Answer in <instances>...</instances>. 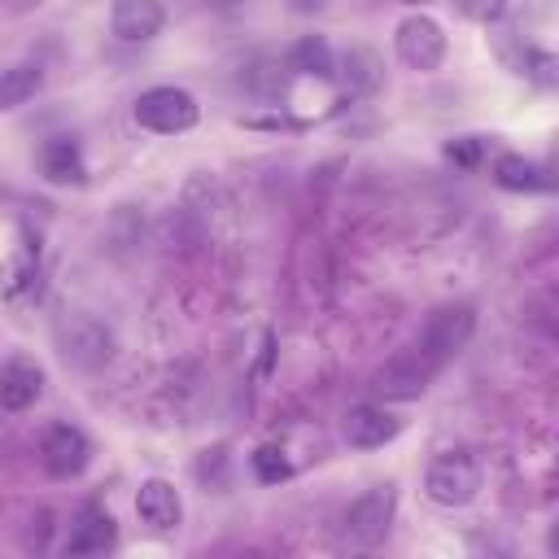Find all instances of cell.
<instances>
[{
    "label": "cell",
    "instance_id": "cell-1",
    "mask_svg": "<svg viewBox=\"0 0 559 559\" xmlns=\"http://www.w3.org/2000/svg\"><path fill=\"white\" fill-rule=\"evenodd\" d=\"M480 489V459L472 450H445L424 472V493L437 507H467Z\"/></svg>",
    "mask_w": 559,
    "mask_h": 559
},
{
    "label": "cell",
    "instance_id": "cell-2",
    "mask_svg": "<svg viewBox=\"0 0 559 559\" xmlns=\"http://www.w3.org/2000/svg\"><path fill=\"white\" fill-rule=\"evenodd\" d=\"M437 371H441V362H437L419 341H411V345H402V349L376 371L371 389H376L380 397H389V402H411V397H419V393L432 384Z\"/></svg>",
    "mask_w": 559,
    "mask_h": 559
},
{
    "label": "cell",
    "instance_id": "cell-3",
    "mask_svg": "<svg viewBox=\"0 0 559 559\" xmlns=\"http://www.w3.org/2000/svg\"><path fill=\"white\" fill-rule=\"evenodd\" d=\"M57 345H61V358L70 367H79V371L105 367L114 358V349H118L114 332L96 314H70V319H61L57 323Z\"/></svg>",
    "mask_w": 559,
    "mask_h": 559
},
{
    "label": "cell",
    "instance_id": "cell-4",
    "mask_svg": "<svg viewBox=\"0 0 559 559\" xmlns=\"http://www.w3.org/2000/svg\"><path fill=\"white\" fill-rule=\"evenodd\" d=\"M135 122L157 135H179L197 122V100L183 87H148L135 96Z\"/></svg>",
    "mask_w": 559,
    "mask_h": 559
},
{
    "label": "cell",
    "instance_id": "cell-5",
    "mask_svg": "<svg viewBox=\"0 0 559 559\" xmlns=\"http://www.w3.org/2000/svg\"><path fill=\"white\" fill-rule=\"evenodd\" d=\"M389 520H393V489L376 485V489H367L362 498L349 502V511H345V542L358 546V550H371V546L384 542Z\"/></svg>",
    "mask_w": 559,
    "mask_h": 559
},
{
    "label": "cell",
    "instance_id": "cell-6",
    "mask_svg": "<svg viewBox=\"0 0 559 559\" xmlns=\"http://www.w3.org/2000/svg\"><path fill=\"white\" fill-rule=\"evenodd\" d=\"M393 48H397L402 66H411V70H419V74H428V70H437V66L445 61V31H441L432 17L411 13L406 22H397Z\"/></svg>",
    "mask_w": 559,
    "mask_h": 559
},
{
    "label": "cell",
    "instance_id": "cell-7",
    "mask_svg": "<svg viewBox=\"0 0 559 559\" xmlns=\"http://www.w3.org/2000/svg\"><path fill=\"white\" fill-rule=\"evenodd\" d=\"M472 328H476V310H472L467 301H459V306H441V310H432L428 323H424V332H419L415 341L445 367V362L467 345Z\"/></svg>",
    "mask_w": 559,
    "mask_h": 559
},
{
    "label": "cell",
    "instance_id": "cell-8",
    "mask_svg": "<svg viewBox=\"0 0 559 559\" xmlns=\"http://www.w3.org/2000/svg\"><path fill=\"white\" fill-rule=\"evenodd\" d=\"M39 463H44L48 476L70 480V476H79V472L92 463V441H87L79 428L57 424V428H48V437H44V445H39Z\"/></svg>",
    "mask_w": 559,
    "mask_h": 559
},
{
    "label": "cell",
    "instance_id": "cell-9",
    "mask_svg": "<svg viewBox=\"0 0 559 559\" xmlns=\"http://www.w3.org/2000/svg\"><path fill=\"white\" fill-rule=\"evenodd\" d=\"M397 428H402V419H397V415H389L384 406H371V402L349 406V411H345V419H341L345 441H349V445H358V450H376V445L393 441V437H397Z\"/></svg>",
    "mask_w": 559,
    "mask_h": 559
},
{
    "label": "cell",
    "instance_id": "cell-10",
    "mask_svg": "<svg viewBox=\"0 0 559 559\" xmlns=\"http://www.w3.org/2000/svg\"><path fill=\"white\" fill-rule=\"evenodd\" d=\"M162 26H166L162 0H114V9H109V31L127 44H144Z\"/></svg>",
    "mask_w": 559,
    "mask_h": 559
},
{
    "label": "cell",
    "instance_id": "cell-11",
    "mask_svg": "<svg viewBox=\"0 0 559 559\" xmlns=\"http://www.w3.org/2000/svg\"><path fill=\"white\" fill-rule=\"evenodd\" d=\"M118 542V524L109 511L100 507H83L70 524V537H66V555H105L109 546Z\"/></svg>",
    "mask_w": 559,
    "mask_h": 559
},
{
    "label": "cell",
    "instance_id": "cell-12",
    "mask_svg": "<svg viewBox=\"0 0 559 559\" xmlns=\"http://www.w3.org/2000/svg\"><path fill=\"white\" fill-rule=\"evenodd\" d=\"M44 393V371L31 358H9L0 367V406L4 411H26Z\"/></svg>",
    "mask_w": 559,
    "mask_h": 559
},
{
    "label": "cell",
    "instance_id": "cell-13",
    "mask_svg": "<svg viewBox=\"0 0 559 559\" xmlns=\"http://www.w3.org/2000/svg\"><path fill=\"white\" fill-rule=\"evenodd\" d=\"M135 511H140V520L148 524V528H157V533H166V528H175L179 524V515H183V502H179V493H175V485L170 480H144L140 485V493H135Z\"/></svg>",
    "mask_w": 559,
    "mask_h": 559
},
{
    "label": "cell",
    "instance_id": "cell-14",
    "mask_svg": "<svg viewBox=\"0 0 559 559\" xmlns=\"http://www.w3.org/2000/svg\"><path fill=\"white\" fill-rule=\"evenodd\" d=\"M39 162H44V175L52 179V183H83V153H79V144L70 140V135H57V140H48L44 144V153H39Z\"/></svg>",
    "mask_w": 559,
    "mask_h": 559
},
{
    "label": "cell",
    "instance_id": "cell-15",
    "mask_svg": "<svg viewBox=\"0 0 559 559\" xmlns=\"http://www.w3.org/2000/svg\"><path fill=\"white\" fill-rule=\"evenodd\" d=\"M493 179H498L507 192H546V188H550L546 170H542L537 162H528V157H515V153H507V157L493 162Z\"/></svg>",
    "mask_w": 559,
    "mask_h": 559
},
{
    "label": "cell",
    "instance_id": "cell-16",
    "mask_svg": "<svg viewBox=\"0 0 559 559\" xmlns=\"http://www.w3.org/2000/svg\"><path fill=\"white\" fill-rule=\"evenodd\" d=\"M39 83H44V70L35 61H17V66L0 70V114L26 105L39 92Z\"/></svg>",
    "mask_w": 559,
    "mask_h": 559
},
{
    "label": "cell",
    "instance_id": "cell-17",
    "mask_svg": "<svg viewBox=\"0 0 559 559\" xmlns=\"http://www.w3.org/2000/svg\"><path fill=\"white\" fill-rule=\"evenodd\" d=\"M341 79H345V92L349 96H367L380 87V57L371 48H349L341 57Z\"/></svg>",
    "mask_w": 559,
    "mask_h": 559
},
{
    "label": "cell",
    "instance_id": "cell-18",
    "mask_svg": "<svg viewBox=\"0 0 559 559\" xmlns=\"http://www.w3.org/2000/svg\"><path fill=\"white\" fill-rule=\"evenodd\" d=\"M288 70H297V74H319V79H332V74H336V57H332L328 39H319V35H306V39H297V44H293V52H288Z\"/></svg>",
    "mask_w": 559,
    "mask_h": 559
},
{
    "label": "cell",
    "instance_id": "cell-19",
    "mask_svg": "<svg viewBox=\"0 0 559 559\" xmlns=\"http://www.w3.org/2000/svg\"><path fill=\"white\" fill-rule=\"evenodd\" d=\"M253 472H258V480H266V485H280V480H288V459H284V450L280 445H258L253 450Z\"/></svg>",
    "mask_w": 559,
    "mask_h": 559
},
{
    "label": "cell",
    "instance_id": "cell-20",
    "mask_svg": "<svg viewBox=\"0 0 559 559\" xmlns=\"http://www.w3.org/2000/svg\"><path fill=\"white\" fill-rule=\"evenodd\" d=\"M454 9L463 13V17H472V22H498L502 13H507V0H454Z\"/></svg>",
    "mask_w": 559,
    "mask_h": 559
},
{
    "label": "cell",
    "instance_id": "cell-21",
    "mask_svg": "<svg viewBox=\"0 0 559 559\" xmlns=\"http://www.w3.org/2000/svg\"><path fill=\"white\" fill-rule=\"evenodd\" d=\"M445 157L459 162V166H476V157H480V140H476V135H463V140L445 144Z\"/></svg>",
    "mask_w": 559,
    "mask_h": 559
},
{
    "label": "cell",
    "instance_id": "cell-22",
    "mask_svg": "<svg viewBox=\"0 0 559 559\" xmlns=\"http://www.w3.org/2000/svg\"><path fill=\"white\" fill-rule=\"evenodd\" d=\"M288 4H293L297 13H319V9L328 4V0H288Z\"/></svg>",
    "mask_w": 559,
    "mask_h": 559
},
{
    "label": "cell",
    "instance_id": "cell-23",
    "mask_svg": "<svg viewBox=\"0 0 559 559\" xmlns=\"http://www.w3.org/2000/svg\"><path fill=\"white\" fill-rule=\"evenodd\" d=\"M402 4H432V0H402Z\"/></svg>",
    "mask_w": 559,
    "mask_h": 559
}]
</instances>
